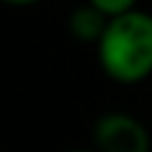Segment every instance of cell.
Instances as JSON below:
<instances>
[{
	"label": "cell",
	"instance_id": "6da1fadb",
	"mask_svg": "<svg viewBox=\"0 0 152 152\" xmlns=\"http://www.w3.org/2000/svg\"><path fill=\"white\" fill-rule=\"evenodd\" d=\"M96 56L117 84H140L152 76V15L137 8L112 15L96 41Z\"/></svg>",
	"mask_w": 152,
	"mask_h": 152
},
{
	"label": "cell",
	"instance_id": "7a4b0ae2",
	"mask_svg": "<svg viewBox=\"0 0 152 152\" xmlns=\"http://www.w3.org/2000/svg\"><path fill=\"white\" fill-rule=\"evenodd\" d=\"M94 140L107 152H147L150 147L145 124L122 112L104 114L94 124Z\"/></svg>",
	"mask_w": 152,
	"mask_h": 152
},
{
	"label": "cell",
	"instance_id": "3957f363",
	"mask_svg": "<svg viewBox=\"0 0 152 152\" xmlns=\"http://www.w3.org/2000/svg\"><path fill=\"white\" fill-rule=\"evenodd\" d=\"M109 18L104 10H99L94 3H89L86 5H79L74 13L69 15V31L74 38H79V41H86V43H96L99 38H102L104 28H107Z\"/></svg>",
	"mask_w": 152,
	"mask_h": 152
},
{
	"label": "cell",
	"instance_id": "277c9868",
	"mask_svg": "<svg viewBox=\"0 0 152 152\" xmlns=\"http://www.w3.org/2000/svg\"><path fill=\"white\" fill-rule=\"evenodd\" d=\"M99 10H104L107 15H117V13H124V10H132L137 5V0H89Z\"/></svg>",
	"mask_w": 152,
	"mask_h": 152
},
{
	"label": "cell",
	"instance_id": "5b68a950",
	"mask_svg": "<svg viewBox=\"0 0 152 152\" xmlns=\"http://www.w3.org/2000/svg\"><path fill=\"white\" fill-rule=\"evenodd\" d=\"M8 5H33V3H41V0H3Z\"/></svg>",
	"mask_w": 152,
	"mask_h": 152
}]
</instances>
